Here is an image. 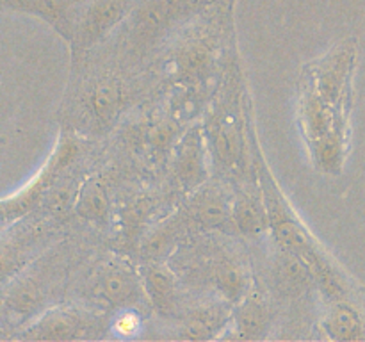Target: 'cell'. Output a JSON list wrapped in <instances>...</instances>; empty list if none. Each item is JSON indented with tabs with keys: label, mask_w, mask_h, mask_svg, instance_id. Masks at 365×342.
Masks as SVG:
<instances>
[{
	"label": "cell",
	"mask_w": 365,
	"mask_h": 342,
	"mask_svg": "<svg viewBox=\"0 0 365 342\" xmlns=\"http://www.w3.org/2000/svg\"><path fill=\"white\" fill-rule=\"evenodd\" d=\"M205 139L202 130H191L175 150V177L187 191L202 187L207 180V150L203 142Z\"/></svg>",
	"instance_id": "obj_12"
},
{
	"label": "cell",
	"mask_w": 365,
	"mask_h": 342,
	"mask_svg": "<svg viewBox=\"0 0 365 342\" xmlns=\"http://www.w3.org/2000/svg\"><path fill=\"white\" fill-rule=\"evenodd\" d=\"M216 45L205 32H189L178 39L166 59V73L180 86L202 82L216 59Z\"/></svg>",
	"instance_id": "obj_3"
},
{
	"label": "cell",
	"mask_w": 365,
	"mask_h": 342,
	"mask_svg": "<svg viewBox=\"0 0 365 342\" xmlns=\"http://www.w3.org/2000/svg\"><path fill=\"white\" fill-rule=\"evenodd\" d=\"M141 274L146 296L153 309L160 316H173L178 305L177 273L164 264L152 262L145 267Z\"/></svg>",
	"instance_id": "obj_15"
},
{
	"label": "cell",
	"mask_w": 365,
	"mask_h": 342,
	"mask_svg": "<svg viewBox=\"0 0 365 342\" xmlns=\"http://www.w3.org/2000/svg\"><path fill=\"white\" fill-rule=\"evenodd\" d=\"M232 223L245 235H259L269 228V212L264 196L241 192L232 203Z\"/></svg>",
	"instance_id": "obj_17"
},
{
	"label": "cell",
	"mask_w": 365,
	"mask_h": 342,
	"mask_svg": "<svg viewBox=\"0 0 365 342\" xmlns=\"http://www.w3.org/2000/svg\"><path fill=\"white\" fill-rule=\"evenodd\" d=\"M230 309L227 301L214 299L210 303H202L195 309L182 314L178 323V338L187 341H205V338L220 337L217 331H225L230 321Z\"/></svg>",
	"instance_id": "obj_9"
},
{
	"label": "cell",
	"mask_w": 365,
	"mask_h": 342,
	"mask_svg": "<svg viewBox=\"0 0 365 342\" xmlns=\"http://www.w3.org/2000/svg\"><path fill=\"white\" fill-rule=\"evenodd\" d=\"M180 9V0H141L130 18V38L138 46L150 45Z\"/></svg>",
	"instance_id": "obj_11"
},
{
	"label": "cell",
	"mask_w": 365,
	"mask_h": 342,
	"mask_svg": "<svg viewBox=\"0 0 365 342\" xmlns=\"http://www.w3.org/2000/svg\"><path fill=\"white\" fill-rule=\"evenodd\" d=\"M145 319L138 306H125V309L114 310L110 317L109 331L114 338H135L143 333Z\"/></svg>",
	"instance_id": "obj_19"
},
{
	"label": "cell",
	"mask_w": 365,
	"mask_h": 342,
	"mask_svg": "<svg viewBox=\"0 0 365 342\" xmlns=\"http://www.w3.org/2000/svg\"><path fill=\"white\" fill-rule=\"evenodd\" d=\"M96 328L95 317L89 312L70 305H59L43 312L21 333L24 341H75L89 337Z\"/></svg>",
	"instance_id": "obj_7"
},
{
	"label": "cell",
	"mask_w": 365,
	"mask_h": 342,
	"mask_svg": "<svg viewBox=\"0 0 365 342\" xmlns=\"http://www.w3.org/2000/svg\"><path fill=\"white\" fill-rule=\"evenodd\" d=\"M128 9V0H86L78 9L71 31L73 50H88L98 43Z\"/></svg>",
	"instance_id": "obj_8"
},
{
	"label": "cell",
	"mask_w": 365,
	"mask_h": 342,
	"mask_svg": "<svg viewBox=\"0 0 365 342\" xmlns=\"http://www.w3.org/2000/svg\"><path fill=\"white\" fill-rule=\"evenodd\" d=\"M75 212L82 219L95 224H103L109 219L110 202L107 195L106 184L100 177H89L82 184L78 191L77 200H75Z\"/></svg>",
	"instance_id": "obj_18"
},
{
	"label": "cell",
	"mask_w": 365,
	"mask_h": 342,
	"mask_svg": "<svg viewBox=\"0 0 365 342\" xmlns=\"http://www.w3.org/2000/svg\"><path fill=\"white\" fill-rule=\"evenodd\" d=\"M269 323L271 312L266 298L257 289L252 287L241 301L235 303L227 326V330L230 328L232 331L225 337L242 338V341H246V338H262L266 335L267 328H269Z\"/></svg>",
	"instance_id": "obj_10"
},
{
	"label": "cell",
	"mask_w": 365,
	"mask_h": 342,
	"mask_svg": "<svg viewBox=\"0 0 365 342\" xmlns=\"http://www.w3.org/2000/svg\"><path fill=\"white\" fill-rule=\"evenodd\" d=\"M184 266L175 273L191 284H200L212 291L217 299L235 305L252 289L248 267L239 253L223 244H203L187 252Z\"/></svg>",
	"instance_id": "obj_1"
},
{
	"label": "cell",
	"mask_w": 365,
	"mask_h": 342,
	"mask_svg": "<svg viewBox=\"0 0 365 342\" xmlns=\"http://www.w3.org/2000/svg\"><path fill=\"white\" fill-rule=\"evenodd\" d=\"M125 105V88L114 75L102 73L86 86L81 96V120L86 127L107 130Z\"/></svg>",
	"instance_id": "obj_6"
},
{
	"label": "cell",
	"mask_w": 365,
	"mask_h": 342,
	"mask_svg": "<svg viewBox=\"0 0 365 342\" xmlns=\"http://www.w3.org/2000/svg\"><path fill=\"white\" fill-rule=\"evenodd\" d=\"M207 141H209L216 162L225 170H237L245 153V128L239 107L228 102L212 114L207 125Z\"/></svg>",
	"instance_id": "obj_5"
},
{
	"label": "cell",
	"mask_w": 365,
	"mask_h": 342,
	"mask_svg": "<svg viewBox=\"0 0 365 342\" xmlns=\"http://www.w3.org/2000/svg\"><path fill=\"white\" fill-rule=\"evenodd\" d=\"M78 155V146L77 142L71 138H61L57 146L53 148V152L50 153V157L46 159L45 166L38 171V173L32 177L31 182L24 185L20 191H16L14 195L7 196L2 202V216L4 221L9 219H18L24 214H27L36 203L39 202L43 195H45L46 189H50V185L56 182V178L59 177V173H63V170H66Z\"/></svg>",
	"instance_id": "obj_2"
},
{
	"label": "cell",
	"mask_w": 365,
	"mask_h": 342,
	"mask_svg": "<svg viewBox=\"0 0 365 342\" xmlns=\"http://www.w3.org/2000/svg\"><path fill=\"white\" fill-rule=\"evenodd\" d=\"M93 294L96 301L109 309L139 306L148 299L143 284V274L138 273L127 260H113L102 266L93 281Z\"/></svg>",
	"instance_id": "obj_4"
},
{
	"label": "cell",
	"mask_w": 365,
	"mask_h": 342,
	"mask_svg": "<svg viewBox=\"0 0 365 342\" xmlns=\"http://www.w3.org/2000/svg\"><path fill=\"white\" fill-rule=\"evenodd\" d=\"M184 217L196 228H217L232 219V203L220 187L202 185L185 207Z\"/></svg>",
	"instance_id": "obj_14"
},
{
	"label": "cell",
	"mask_w": 365,
	"mask_h": 342,
	"mask_svg": "<svg viewBox=\"0 0 365 342\" xmlns=\"http://www.w3.org/2000/svg\"><path fill=\"white\" fill-rule=\"evenodd\" d=\"M84 2L86 0H4V6L41 18L70 41L75 18Z\"/></svg>",
	"instance_id": "obj_13"
},
{
	"label": "cell",
	"mask_w": 365,
	"mask_h": 342,
	"mask_svg": "<svg viewBox=\"0 0 365 342\" xmlns=\"http://www.w3.org/2000/svg\"><path fill=\"white\" fill-rule=\"evenodd\" d=\"M323 330L331 341H360L365 338V319L349 299L337 298L324 314Z\"/></svg>",
	"instance_id": "obj_16"
}]
</instances>
